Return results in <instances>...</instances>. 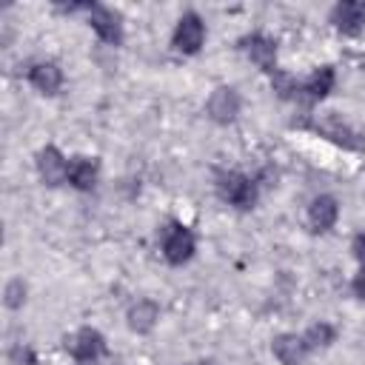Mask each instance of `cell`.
Returning <instances> with one entry per match:
<instances>
[{
	"label": "cell",
	"instance_id": "cell-1",
	"mask_svg": "<svg viewBox=\"0 0 365 365\" xmlns=\"http://www.w3.org/2000/svg\"><path fill=\"white\" fill-rule=\"evenodd\" d=\"M217 197L231 205V208H240V211H248L257 205V197H259V180L257 177H248L242 171H222L217 177Z\"/></svg>",
	"mask_w": 365,
	"mask_h": 365
},
{
	"label": "cell",
	"instance_id": "cell-2",
	"mask_svg": "<svg viewBox=\"0 0 365 365\" xmlns=\"http://www.w3.org/2000/svg\"><path fill=\"white\" fill-rule=\"evenodd\" d=\"M160 248L168 265H182L194 257L197 251V240L191 234V228H185L182 222H168L160 228Z\"/></svg>",
	"mask_w": 365,
	"mask_h": 365
},
{
	"label": "cell",
	"instance_id": "cell-3",
	"mask_svg": "<svg viewBox=\"0 0 365 365\" xmlns=\"http://www.w3.org/2000/svg\"><path fill=\"white\" fill-rule=\"evenodd\" d=\"M63 348L71 354L74 362H97L100 356H106V336L97 331V328H80L74 331L71 336H66Z\"/></svg>",
	"mask_w": 365,
	"mask_h": 365
},
{
	"label": "cell",
	"instance_id": "cell-4",
	"mask_svg": "<svg viewBox=\"0 0 365 365\" xmlns=\"http://www.w3.org/2000/svg\"><path fill=\"white\" fill-rule=\"evenodd\" d=\"M205 43V23L197 11H185L177 26H174V34H171V46L180 51V54H197Z\"/></svg>",
	"mask_w": 365,
	"mask_h": 365
},
{
	"label": "cell",
	"instance_id": "cell-5",
	"mask_svg": "<svg viewBox=\"0 0 365 365\" xmlns=\"http://www.w3.org/2000/svg\"><path fill=\"white\" fill-rule=\"evenodd\" d=\"M240 51L265 74H274L277 71V43L262 34V31H254V34H245L240 43Z\"/></svg>",
	"mask_w": 365,
	"mask_h": 365
},
{
	"label": "cell",
	"instance_id": "cell-6",
	"mask_svg": "<svg viewBox=\"0 0 365 365\" xmlns=\"http://www.w3.org/2000/svg\"><path fill=\"white\" fill-rule=\"evenodd\" d=\"M86 14H88V26L94 29V34L103 43H108V46H120L123 43V17L114 9L100 6V3H88Z\"/></svg>",
	"mask_w": 365,
	"mask_h": 365
},
{
	"label": "cell",
	"instance_id": "cell-7",
	"mask_svg": "<svg viewBox=\"0 0 365 365\" xmlns=\"http://www.w3.org/2000/svg\"><path fill=\"white\" fill-rule=\"evenodd\" d=\"M240 106H242V100H240L237 88H231V86H217V88L208 94V100H205V114H208V120H214L217 125H228V123L237 120Z\"/></svg>",
	"mask_w": 365,
	"mask_h": 365
},
{
	"label": "cell",
	"instance_id": "cell-8",
	"mask_svg": "<svg viewBox=\"0 0 365 365\" xmlns=\"http://www.w3.org/2000/svg\"><path fill=\"white\" fill-rule=\"evenodd\" d=\"M37 174H40L43 185H48V188L68 182V160L63 157V151L57 145H43L37 151Z\"/></svg>",
	"mask_w": 365,
	"mask_h": 365
},
{
	"label": "cell",
	"instance_id": "cell-9",
	"mask_svg": "<svg viewBox=\"0 0 365 365\" xmlns=\"http://www.w3.org/2000/svg\"><path fill=\"white\" fill-rule=\"evenodd\" d=\"M26 80L46 97H54L60 88H63V68L51 60H40V63H31L29 71H26Z\"/></svg>",
	"mask_w": 365,
	"mask_h": 365
},
{
	"label": "cell",
	"instance_id": "cell-10",
	"mask_svg": "<svg viewBox=\"0 0 365 365\" xmlns=\"http://www.w3.org/2000/svg\"><path fill=\"white\" fill-rule=\"evenodd\" d=\"M331 23L342 34H359L365 29V3L362 0H342L331 9Z\"/></svg>",
	"mask_w": 365,
	"mask_h": 365
},
{
	"label": "cell",
	"instance_id": "cell-11",
	"mask_svg": "<svg viewBox=\"0 0 365 365\" xmlns=\"http://www.w3.org/2000/svg\"><path fill=\"white\" fill-rule=\"evenodd\" d=\"M334 83H336V71H334V66H319V68L311 71L308 80H302L299 100L308 103V106H311V103H319V100H325V97L331 94Z\"/></svg>",
	"mask_w": 365,
	"mask_h": 365
},
{
	"label": "cell",
	"instance_id": "cell-12",
	"mask_svg": "<svg viewBox=\"0 0 365 365\" xmlns=\"http://www.w3.org/2000/svg\"><path fill=\"white\" fill-rule=\"evenodd\" d=\"M336 217H339V202H336V197L319 194V197L311 200V205H308V222H311V228H314L317 234L331 231V228L336 225Z\"/></svg>",
	"mask_w": 365,
	"mask_h": 365
},
{
	"label": "cell",
	"instance_id": "cell-13",
	"mask_svg": "<svg viewBox=\"0 0 365 365\" xmlns=\"http://www.w3.org/2000/svg\"><path fill=\"white\" fill-rule=\"evenodd\" d=\"M271 351H274L279 365H302L305 356L311 354L305 339H302V334H279V336H274Z\"/></svg>",
	"mask_w": 365,
	"mask_h": 365
},
{
	"label": "cell",
	"instance_id": "cell-14",
	"mask_svg": "<svg viewBox=\"0 0 365 365\" xmlns=\"http://www.w3.org/2000/svg\"><path fill=\"white\" fill-rule=\"evenodd\" d=\"M100 177V160L97 157H71L68 160V185L77 191H91Z\"/></svg>",
	"mask_w": 365,
	"mask_h": 365
},
{
	"label": "cell",
	"instance_id": "cell-15",
	"mask_svg": "<svg viewBox=\"0 0 365 365\" xmlns=\"http://www.w3.org/2000/svg\"><path fill=\"white\" fill-rule=\"evenodd\" d=\"M314 131H319L322 137H328L331 143H336V145H345V148H356L359 143L354 140L356 134L348 128V123H342V117L336 114V111H328V114H322L317 123H314Z\"/></svg>",
	"mask_w": 365,
	"mask_h": 365
},
{
	"label": "cell",
	"instance_id": "cell-16",
	"mask_svg": "<svg viewBox=\"0 0 365 365\" xmlns=\"http://www.w3.org/2000/svg\"><path fill=\"white\" fill-rule=\"evenodd\" d=\"M157 319H160V305L154 299H137L125 314V322L134 334H151Z\"/></svg>",
	"mask_w": 365,
	"mask_h": 365
},
{
	"label": "cell",
	"instance_id": "cell-17",
	"mask_svg": "<svg viewBox=\"0 0 365 365\" xmlns=\"http://www.w3.org/2000/svg\"><path fill=\"white\" fill-rule=\"evenodd\" d=\"M271 88H274V94L279 97V100H299V91H302V83L294 77V74H288V71H282V68H277L274 74H271Z\"/></svg>",
	"mask_w": 365,
	"mask_h": 365
},
{
	"label": "cell",
	"instance_id": "cell-18",
	"mask_svg": "<svg viewBox=\"0 0 365 365\" xmlns=\"http://www.w3.org/2000/svg\"><path fill=\"white\" fill-rule=\"evenodd\" d=\"M302 339H305L308 351H319V348L334 345V339H336V328H334L331 322H314V325H308V331L302 334Z\"/></svg>",
	"mask_w": 365,
	"mask_h": 365
},
{
	"label": "cell",
	"instance_id": "cell-19",
	"mask_svg": "<svg viewBox=\"0 0 365 365\" xmlns=\"http://www.w3.org/2000/svg\"><path fill=\"white\" fill-rule=\"evenodd\" d=\"M3 302H6V308H11V311L26 302V282H23L20 277H14V279L6 282V288H3Z\"/></svg>",
	"mask_w": 365,
	"mask_h": 365
},
{
	"label": "cell",
	"instance_id": "cell-20",
	"mask_svg": "<svg viewBox=\"0 0 365 365\" xmlns=\"http://www.w3.org/2000/svg\"><path fill=\"white\" fill-rule=\"evenodd\" d=\"M351 291H354V297L359 302H365V265H359V271H356V277L351 282Z\"/></svg>",
	"mask_w": 365,
	"mask_h": 365
},
{
	"label": "cell",
	"instance_id": "cell-21",
	"mask_svg": "<svg viewBox=\"0 0 365 365\" xmlns=\"http://www.w3.org/2000/svg\"><path fill=\"white\" fill-rule=\"evenodd\" d=\"M11 359L20 362V365H23V362H26V365H37V356L31 354V348H23V345H17V348L11 351Z\"/></svg>",
	"mask_w": 365,
	"mask_h": 365
},
{
	"label": "cell",
	"instance_id": "cell-22",
	"mask_svg": "<svg viewBox=\"0 0 365 365\" xmlns=\"http://www.w3.org/2000/svg\"><path fill=\"white\" fill-rule=\"evenodd\" d=\"M351 251H354L356 262H359V265H365V231H362V234H356V237L351 240Z\"/></svg>",
	"mask_w": 365,
	"mask_h": 365
},
{
	"label": "cell",
	"instance_id": "cell-23",
	"mask_svg": "<svg viewBox=\"0 0 365 365\" xmlns=\"http://www.w3.org/2000/svg\"><path fill=\"white\" fill-rule=\"evenodd\" d=\"M200 365H217V362H214V359H202Z\"/></svg>",
	"mask_w": 365,
	"mask_h": 365
},
{
	"label": "cell",
	"instance_id": "cell-24",
	"mask_svg": "<svg viewBox=\"0 0 365 365\" xmlns=\"http://www.w3.org/2000/svg\"><path fill=\"white\" fill-rule=\"evenodd\" d=\"M77 365H91V362H77Z\"/></svg>",
	"mask_w": 365,
	"mask_h": 365
},
{
	"label": "cell",
	"instance_id": "cell-25",
	"mask_svg": "<svg viewBox=\"0 0 365 365\" xmlns=\"http://www.w3.org/2000/svg\"><path fill=\"white\" fill-rule=\"evenodd\" d=\"M185 365H191V362H185Z\"/></svg>",
	"mask_w": 365,
	"mask_h": 365
}]
</instances>
